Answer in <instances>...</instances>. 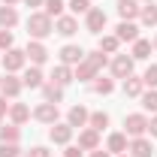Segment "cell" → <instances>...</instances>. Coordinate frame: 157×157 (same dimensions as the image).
<instances>
[{"label":"cell","mask_w":157,"mask_h":157,"mask_svg":"<svg viewBox=\"0 0 157 157\" xmlns=\"http://www.w3.org/2000/svg\"><path fill=\"white\" fill-rule=\"evenodd\" d=\"M21 88H24V82H21V78H15L12 73H6V78L0 82V91H3V97H18Z\"/></svg>","instance_id":"12"},{"label":"cell","mask_w":157,"mask_h":157,"mask_svg":"<svg viewBox=\"0 0 157 157\" xmlns=\"http://www.w3.org/2000/svg\"><path fill=\"white\" fill-rule=\"evenodd\" d=\"M88 118H91V112H88L85 106H73L70 115H67V124L76 130V127H85V124H88Z\"/></svg>","instance_id":"14"},{"label":"cell","mask_w":157,"mask_h":157,"mask_svg":"<svg viewBox=\"0 0 157 157\" xmlns=\"http://www.w3.org/2000/svg\"><path fill=\"white\" fill-rule=\"evenodd\" d=\"M70 9H73V12H88V9H91V0H70Z\"/></svg>","instance_id":"35"},{"label":"cell","mask_w":157,"mask_h":157,"mask_svg":"<svg viewBox=\"0 0 157 157\" xmlns=\"http://www.w3.org/2000/svg\"><path fill=\"white\" fill-rule=\"evenodd\" d=\"M88 124H91V130H103V127H109V115L106 112H91V118H88Z\"/></svg>","instance_id":"29"},{"label":"cell","mask_w":157,"mask_h":157,"mask_svg":"<svg viewBox=\"0 0 157 157\" xmlns=\"http://www.w3.org/2000/svg\"><path fill=\"white\" fill-rule=\"evenodd\" d=\"M106 151L109 154H124L127 151V133H112L106 142Z\"/></svg>","instance_id":"17"},{"label":"cell","mask_w":157,"mask_h":157,"mask_svg":"<svg viewBox=\"0 0 157 157\" xmlns=\"http://www.w3.org/2000/svg\"><path fill=\"white\" fill-rule=\"evenodd\" d=\"M52 30H55V21L48 18L45 12H30V18H27V33L33 39H45Z\"/></svg>","instance_id":"2"},{"label":"cell","mask_w":157,"mask_h":157,"mask_svg":"<svg viewBox=\"0 0 157 157\" xmlns=\"http://www.w3.org/2000/svg\"><path fill=\"white\" fill-rule=\"evenodd\" d=\"M148 55H151V42H148V39H136V42H133V55H130V58H133V60H145Z\"/></svg>","instance_id":"26"},{"label":"cell","mask_w":157,"mask_h":157,"mask_svg":"<svg viewBox=\"0 0 157 157\" xmlns=\"http://www.w3.org/2000/svg\"><path fill=\"white\" fill-rule=\"evenodd\" d=\"M139 18H142L145 27H154V24H157V6H154V3H145V6L139 9Z\"/></svg>","instance_id":"24"},{"label":"cell","mask_w":157,"mask_h":157,"mask_svg":"<svg viewBox=\"0 0 157 157\" xmlns=\"http://www.w3.org/2000/svg\"><path fill=\"white\" fill-rule=\"evenodd\" d=\"M142 82H145L148 88H157V67H154V63H151V67L145 70V76H142Z\"/></svg>","instance_id":"34"},{"label":"cell","mask_w":157,"mask_h":157,"mask_svg":"<svg viewBox=\"0 0 157 157\" xmlns=\"http://www.w3.org/2000/svg\"><path fill=\"white\" fill-rule=\"evenodd\" d=\"M142 106L148 112H157V88H151L148 94H142Z\"/></svg>","instance_id":"33"},{"label":"cell","mask_w":157,"mask_h":157,"mask_svg":"<svg viewBox=\"0 0 157 157\" xmlns=\"http://www.w3.org/2000/svg\"><path fill=\"white\" fill-rule=\"evenodd\" d=\"M139 9H142V6H139L136 0H118V15L124 21H133L139 15Z\"/></svg>","instance_id":"16"},{"label":"cell","mask_w":157,"mask_h":157,"mask_svg":"<svg viewBox=\"0 0 157 157\" xmlns=\"http://www.w3.org/2000/svg\"><path fill=\"white\" fill-rule=\"evenodd\" d=\"M18 124H9V127H0V142H18Z\"/></svg>","instance_id":"31"},{"label":"cell","mask_w":157,"mask_h":157,"mask_svg":"<svg viewBox=\"0 0 157 157\" xmlns=\"http://www.w3.org/2000/svg\"><path fill=\"white\" fill-rule=\"evenodd\" d=\"M55 30H58L60 36H73V33L78 30V21L73 18V15H60V18L55 21Z\"/></svg>","instance_id":"15"},{"label":"cell","mask_w":157,"mask_h":157,"mask_svg":"<svg viewBox=\"0 0 157 157\" xmlns=\"http://www.w3.org/2000/svg\"><path fill=\"white\" fill-rule=\"evenodd\" d=\"M6 112V97H0V115Z\"/></svg>","instance_id":"42"},{"label":"cell","mask_w":157,"mask_h":157,"mask_svg":"<svg viewBox=\"0 0 157 157\" xmlns=\"http://www.w3.org/2000/svg\"><path fill=\"white\" fill-rule=\"evenodd\" d=\"M118 157H130V154H118Z\"/></svg>","instance_id":"44"},{"label":"cell","mask_w":157,"mask_h":157,"mask_svg":"<svg viewBox=\"0 0 157 157\" xmlns=\"http://www.w3.org/2000/svg\"><path fill=\"white\" fill-rule=\"evenodd\" d=\"M118 45H121V39H118V36H100V45H97V48H100V52H106V55H115Z\"/></svg>","instance_id":"28"},{"label":"cell","mask_w":157,"mask_h":157,"mask_svg":"<svg viewBox=\"0 0 157 157\" xmlns=\"http://www.w3.org/2000/svg\"><path fill=\"white\" fill-rule=\"evenodd\" d=\"M82 60H85V52H82V45H63V48H60V63L73 67V63H82Z\"/></svg>","instance_id":"11"},{"label":"cell","mask_w":157,"mask_h":157,"mask_svg":"<svg viewBox=\"0 0 157 157\" xmlns=\"http://www.w3.org/2000/svg\"><path fill=\"white\" fill-rule=\"evenodd\" d=\"M24 3H27V6H42L45 0H24Z\"/></svg>","instance_id":"41"},{"label":"cell","mask_w":157,"mask_h":157,"mask_svg":"<svg viewBox=\"0 0 157 157\" xmlns=\"http://www.w3.org/2000/svg\"><path fill=\"white\" fill-rule=\"evenodd\" d=\"M0 48H12V30H0Z\"/></svg>","instance_id":"36"},{"label":"cell","mask_w":157,"mask_h":157,"mask_svg":"<svg viewBox=\"0 0 157 157\" xmlns=\"http://www.w3.org/2000/svg\"><path fill=\"white\" fill-rule=\"evenodd\" d=\"M0 157H21L18 142H0Z\"/></svg>","instance_id":"32"},{"label":"cell","mask_w":157,"mask_h":157,"mask_svg":"<svg viewBox=\"0 0 157 157\" xmlns=\"http://www.w3.org/2000/svg\"><path fill=\"white\" fill-rule=\"evenodd\" d=\"M33 118L42 121V124H58V106H55V103H39Z\"/></svg>","instance_id":"8"},{"label":"cell","mask_w":157,"mask_h":157,"mask_svg":"<svg viewBox=\"0 0 157 157\" xmlns=\"http://www.w3.org/2000/svg\"><path fill=\"white\" fill-rule=\"evenodd\" d=\"M78 148H88V151H94V148H100V136L97 130H82V136H78Z\"/></svg>","instance_id":"20"},{"label":"cell","mask_w":157,"mask_h":157,"mask_svg":"<svg viewBox=\"0 0 157 157\" xmlns=\"http://www.w3.org/2000/svg\"><path fill=\"white\" fill-rule=\"evenodd\" d=\"M154 48H157V39H154Z\"/></svg>","instance_id":"46"},{"label":"cell","mask_w":157,"mask_h":157,"mask_svg":"<svg viewBox=\"0 0 157 157\" xmlns=\"http://www.w3.org/2000/svg\"><path fill=\"white\" fill-rule=\"evenodd\" d=\"M142 88H145V82L136 76H127L124 78V94L127 97H142Z\"/></svg>","instance_id":"22"},{"label":"cell","mask_w":157,"mask_h":157,"mask_svg":"<svg viewBox=\"0 0 157 157\" xmlns=\"http://www.w3.org/2000/svg\"><path fill=\"white\" fill-rule=\"evenodd\" d=\"M73 78H76V73H73V70H70L67 63L55 67V73H52V82H55V85H60V88H67V85H70Z\"/></svg>","instance_id":"18"},{"label":"cell","mask_w":157,"mask_h":157,"mask_svg":"<svg viewBox=\"0 0 157 157\" xmlns=\"http://www.w3.org/2000/svg\"><path fill=\"white\" fill-rule=\"evenodd\" d=\"M0 82H3V78H0Z\"/></svg>","instance_id":"47"},{"label":"cell","mask_w":157,"mask_h":157,"mask_svg":"<svg viewBox=\"0 0 157 157\" xmlns=\"http://www.w3.org/2000/svg\"><path fill=\"white\" fill-rule=\"evenodd\" d=\"M91 91H94V94H112V91H115V82L97 76V78H94V85H91Z\"/></svg>","instance_id":"27"},{"label":"cell","mask_w":157,"mask_h":157,"mask_svg":"<svg viewBox=\"0 0 157 157\" xmlns=\"http://www.w3.org/2000/svg\"><path fill=\"white\" fill-rule=\"evenodd\" d=\"M106 67V55L103 52H94V55H85V60L78 63V70H76V78L78 82H88V78H97V73Z\"/></svg>","instance_id":"1"},{"label":"cell","mask_w":157,"mask_h":157,"mask_svg":"<svg viewBox=\"0 0 157 157\" xmlns=\"http://www.w3.org/2000/svg\"><path fill=\"white\" fill-rule=\"evenodd\" d=\"M27 157H52V154H48V148L36 145V148H30V154H27Z\"/></svg>","instance_id":"37"},{"label":"cell","mask_w":157,"mask_h":157,"mask_svg":"<svg viewBox=\"0 0 157 157\" xmlns=\"http://www.w3.org/2000/svg\"><path fill=\"white\" fill-rule=\"evenodd\" d=\"M67 157H82V148H78V145H70V148H67Z\"/></svg>","instance_id":"38"},{"label":"cell","mask_w":157,"mask_h":157,"mask_svg":"<svg viewBox=\"0 0 157 157\" xmlns=\"http://www.w3.org/2000/svg\"><path fill=\"white\" fill-rule=\"evenodd\" d=\"M15 3H18V0H3V6H15Z\"/></svg>","instance_id":"43"},{"label":"cell","mask_w":157,"mask_h":157,"mask_svg":"<svg viewBox=\"0 0 157 157\" xmlns=\"http://www.w3.org/2000/svg\"><path fill=\"white\" fill-rule=\"evenodd\" d=\"M127 151H130L133 157H151V154H154V145H151L145 136H136L130 145H127Z\"/></svg>","instance_id":"10"},{"label":"cell","mask_w":157,"mask_h":157,"mask_svg":"<svg viewBox=\"0 0 157 157\" xmlns=\"http://www.w3.org/2000/svg\"><path fill=\"white\" fill-rule=\"evenodd\" d=\"M115 30H118L115 36L121 39V42H136V39H139V27L133 24V21H121Z\"/></svg>","instance_id":"13"},{"label":"cell","mask_w":157,"mask_h":157,"mask_svg":"<svg viewBox=\"0 0 157 157\" xmlns=\"http://www.w3.org/2000/svg\"><path fill=\"white\" fill-rule=\"evenodd\" d=\"M145 3H154V0H145Z\"/></svg>","instance_id":"45"},{"label":"cell","mask_w":157,"mask_h":157,"mask_svg":"<svg viewBox=\"0 0 157 157\" xmlns=\"http://www.w3.org/2000/svg\"><path fill=\"white\" fill-rule=\"evenodd\" d=\"M124 130H127V136H133V139L145 136V133H148V118L139 115V112H136V115H127V118H124Z\"/></svg>","instance_id":"3"},{"label":"cell","mask_w":157,"mask_h":157,"mask_svg":"<svg viewBox=\"0 0 157 157\" xmlns=\"http://www.w3.org/2000/svg\"><path fill=\"white\" fill-rule=\"evenodd\" d=\"M42 6H45V15H48V18H52V15H55V18L63 15V0H45Z\"/></svg>","instance_id":"30"},{"label":"cell","mask_w":157,"mask_h":157,"mask_svg":"<svg viewBox=\"0 0 157 157\" xmlns=\"http://www.w3.org/2000/svg\"><path fill=\"white\" fill-rule=\"evenodd\" d=\"M0 118H3V115H0Z\"/></svg>","instance_id":"48"},{"label":"cell","mask_w":157,"mask_h":157,"mask_svg":"<svg viewBox=\"0 0 157 157\" xmlns=\"http://www.w3.org/2000/svg\"><path fill=\"white\" fill-rule=\"evenodd\" d=\"M24 63H27V55H24L21 48H6V55H3V67H6V73H18Z\"/></svg>","instance_id":"5"},{"label":"cell","mask_w":157,"mask_h":157,"mask_svg":"<svg viewBox=\"0 0 157 157\" xmlns=\"http://www.w3.org/2000/svg\"><path fill=\"white\" fill-rule=\"evenodd\" d=\"M112 76H115V78H127V76H133V58H127V55H118V58L112 60Z\"/></svg>","instance_id":"7"},{"label":"cell","mask_w":157,"mask_h":157,"mask_svg":"<svg viewBox=\"0 0 157 157\" xmlns=\"http://www.w3.org/2000/svg\"><path fill=\"white\" fill-rule=\"evenodd\" d=\"M24 55H27V60H30L33 67H42V63L48 60V48L42 45V39H33V42H27Z\"/></svg>","instance_id":"4"},{"label":"cell","mask_w":157,"mask_h":157,"mask_svg":"<svg viewBox=\"0 0 157 157\" xmlns=\"http://www.w3.org/2000/svg\"><path fill=\"white\" fill-rule=\"evenodd\" d=\"M48 139H52L55 145H67V142L73 139V127H70V124H52Z\"/></svg>","instance_id":"9"},{"label":"cell","mask_w":157,"mask_h":157,"mask_svg":"<svg viewBox=\"0 0 157 157\" xmlns=\"http://www.w3.org/2000/svg\"><path fill=\"white\" fill-rule=\"evenodd\" d=\"M42 97H45V103H55L58 106L60 100H63V88L55 85V82H48V85H42Z\"/></svg>","instance_id":"21"},{"label":"cell","mask_w":157,"mask_h":157,"mask_svg":"<svg viewBox=\"0 0 157 157\" xmlns=\"http://www.w3.org/2000/svg\"><path fill=\"white\" fill-rule=\"evenodd\" d=\"M85 27H88L91 33H100V30L106 27V12L97 9V6H91V9L85 12Z\"/></svg>","instance_id":"6"},{"label":"cell","mask_w":157,"mask_h":157,"mask_svg":"<svg viewBox=\"0 0 157 157\" xmlns=\"http://www.w3.org/2000/svg\"><path fill=\"white\" fill-rule=\"evenodd\" d=\"M148 133H151V136H157V115L148 121Z\"/></svg>","instance_id":"39"},{"label":"cell","mask_w":157,"mask_h":157,"mask_svg":"<svg viewBox=\"0 0 157 157\" xmlns=\"http://www.w3.org/2000/svg\"><path fill=\"white\" fill-rule=\"evenodd\" d=\"M21 82H24L27 88H42V85H45V82H42V70H39V67H30V70L24 73Z\"/></svg>","instance_id":"25"},{"label":"cell","mask_w":157,"mask_h":157,"mask_svg":"<svg viewBox=\"0 0 157 157\" xmlns=\"http://www.w3.org/2000/svg\"><path fill=\"white\" fill-rule=\"evenodd\" d=\"M91 157H112V154H109V151H103V148H94V154H91Z\"/></svg>","instance_id":"40"},{"label":"cell","mask_w":157,"mask_h":157,"mask_svg":"<svg viewBox=\"0 0 157 157\" xmlns=\"http://www.w3.org/2000/svg\"><path fill=\"white\" fill-rule=\"evenodd\" d=\"M9 118H12V124H24V121L30 118V109H27L24 103H12V106H9Z\"/></svg>","instance_id":"23"},{"label":"cell","mask_w":157,"mask_h":157,"mask_svg":"<svg viewBox=\"0 0 157 157\" xmlns=\"http://www.w3.org/2000/svg\"><path fill=\"white\" fill-rule=\"evenodd\" d=\"M18 24V12H15V6H0V27L3 30H12Z\"/></svg>","instance_id":"19"}]
</instances>
